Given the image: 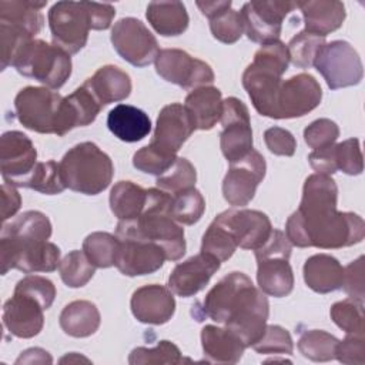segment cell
I'll return each instance as SVG.
<instances>
[{"mask_svg": "<svg viewBox=\"0 0 365 365\" xmlns=\"http://www.w3.org/2000/svg\"><path fill=\"white\" fill-rule=\"evenodd\" d=\"M336 200L338 187L331 178H308L298 210L287 220L285 235L291 245L336 250L359 244L365 237L364 220L336 211Z\"/></svg>", "mask_w": 365, "mask_h": 365, "instance_id": "6da1fadb", "label": "cell"}, {"mask_svg": "<svg viewBox=\"0 0 365 365\" xmlns=\"http://www.w3.org/2000/svg\"><path fill=\"white\" fill-rule=\"evenodd\" d=\"M173 195L160 190H147L143 214L131 221H118L115 235H131L157 244L170 261H178L185 254L184 228L171 217Z\"/></svg>", "mask_w": 365, "mask_h": 365, "instance_id": "7a4b0ae2", "label": "cell"}, {"mask_svg": "<svg viewBox=\"0 0 365 365\" xmlns=\"http://www.w3.org/2000/svg\"><path fill=\"white\" fill-rule=\"evenodd\" d=\"M288 64L287 46L275 40L262 44L254 54L252 63L244 70L242 87L258 114L277 120V98Z\"/></svg>", "mask_w": 365, "mask_h": 365, "instance_id": "3957f363", "label": "cell"}, {"mask_svg": "<svg viewBox=\"0 0 365 365\" xmlns=\"http://www.w3.org/2000/svg\"><path fill=\"white\" fill-rule=\"evenodd\" d=\"M58 164L66 187L86 195L104 191L114 175L111 158L91 141L70 148Z\"/></svg>", "mask_w": 365, "mask_h": 365, "instance_id": "277c9868", "label": "cell"}, {"mask_svg": "<svg viewBox=\"0 0 365 365\" xmlns=\"http://www.w3.org/2000/svg\"><path fill=\"white\" fill-rule=\"evenodd\" d=\"M21 76L37 80L48 88H60L71 76L68 53L44 40L31 38L16 54L11 64Z\"/></svg>", "mask_w": 365, "mask_h": 365, "instance_id": "5b68a950", "label": "cell"}, {"mask_svg": "<svg viewBox=\"0 0 365 365\" xmlns=\"http://www.w3.org/2000/svg\"><path fill=\"white\" fill-rule=\"evenodd\" d=\"M60 264V248L46 240L1 234L0 265L1 275L11 268L24 274L51 272Z\"/></svg>", "mask_w": 365, "mask_h": 365, "instance_id": "8992f818", "label": "cell"}, {"mask_svg": "<svg viewBox=\"0 0 365 365\" xmlns=\"http://www.w3.org/2000/svg\"><path fill=\"white\" fill-rule=\"evenodd\" d=\"M63 98L57 91L46 87H24L14 98L16 117L27 130L57 134Z\"/></svg>", "mask_w": 365, "mask_h": 365, "instance_id": "52a82bcc", "label": "cell"}, {"mask_svg": "<svg viewBox=\"0 0 365 365\" xmlns=\"http://www.w3.org/2000/svg\"><path fill=\"white\" fill-rule=\"evenodd\" d=\"M314 67L331 90L356 86L364 76L358 51L344 40L325 43L314 61Z\"/></svg>", "mask_w": 365, "mask_h": 365, "instance_id": "ba28073f", "label": "cell"}, {"mask_svg": "<svg viewBox=\"0 0 365 365\" xmlns=\"http://www.w3.org/2000/svg\"><path fill=\"white\" fill-rule=\"evenodd\" d=\"M53 44L68 54L78 53L87 43L90 17L84 1H57L48 11Z\"/></svg>", "mask_w": 365, "mask_h": 365, "instance_id": "9c48e42d", "label": "cell"}, {"mask_svg": "<svg viewBox=\"0 0 365 365\" xmlns=\"http://www.w3.org/2000/svg\"><path fill=\"white\" fill-rule=\"evenodd\" d=\"M222 131L220 134V147L230 164L242 160L252 148V128L247 106L235 98L222 100L221 117Z\"/></svg>", "mask_w": 365, "mask_h": 365, "instance_id": "30bf717a", "label": "cell"}, {"mask_svg": "<svg viewBox=\"0 0 365 365\" xmlns=\"http://www.w3.org/2000/svg\"><path fill=\"white\" fill-rule=\"evenodd\" d=\"M111 44L121 58L135 67L151 64L160 53L157 38L134 17H124L113 26Z\"/></svg>", "mask_w": 365, "mask_h": 365, "instance_id": "8fae6325", "label": "cell"}, {"mask_svg": "<svg viewBox=\"0 0 365 365\" xmlns=\"http://www.w3.org/2000/svg\"><path fill=\"white\" fill-rule=\"evenodd\" d=\"M154 63L160 77L185 90L211 86L215 78L210 64L180 48L160 50Z\"/></svg>", "mask_w": 365, "mask_h": 365, "instance_id": "7c38bea8", "label": "cell"}, {"mask_svg": "<svg viewBox=\"0 0 365 365\" xmlns=\"http://www.w3.org/2000/svg\"><path fill=\"white\" fill-rule=\"evenodd\" d=\"M297 7L294 1L254 0L241 9L247 37L259 44L278 40L285 16Z\"/></svg>", "mask_w": 365, "mask_h": 365, "instance_id": "4fadbf2b", "label": "cell"}, {"mask_svg": "<svg viewBox=\"0 0 365 365\" xmlns=\"http://www.w3.org/2000/svg\"><path fill=\"white\" fill-rule=\"evenodd\" d=\"M267 171L265 158L251 150L242 160L232 163L222 181V195L232 207L247 205L255 195Z\"/></svg>", "mask_w": 365, "mask_h": 365, "instance_id": "5bb4252c", "label": "cell"}, {"mask_svg": "<svg viewBox=\"0 0 365 365\" xmlns=\"http://www.w3.org/2000/svg\"><path fill=\"white\" fill-rule=\"evenodd\" d=\"M252 287V281L244 272L232 271L227 274L205 295L198 321L208 317L218 324H225Z\"/></svg>", "mask_w": 365, "mask_h": 365, "instance_id": "9a60e30c", "label": "cell"}, {"mask_svg": "<svg viewBox=\"0 0 365 365\" xmlns=\"http://www.w3.org/2000/svg\"><path fill=\"white\" fill-rule=\"evenodd\" d=\"M321 98V86L311 74L299 73L282 80L277 98V120L302 117L317 108Z\"/></svg>", "mask_w": 365, "mask_h": 365, "instance_id": "2e32d148", "label": "cell"}, {"mask_svg": "<svg viewBox=\"0 0 365 365\" xmlns=\"http://www.w3.org/2000/svg\"><path fill=\"white\" fill-rule=\"evenodd\" d=\"M37 150L21 131H6L0 137V170L4 181L20 187L36 167Z\"/></svg>", "mask_w": 365, "mask_h": 365, "instance_id": "e0dca14e", "label": "cell"}, {"mask_svg": "<svg viewBox=\"0 0 365 365\" xmlns=\"http://www.w3.org/2000/svg\"><path fill=\"white\" fill-rule=\"evenodd\" d=\"M117 238L118 250L114 265L127 277L153 274L167 259L164 251L157 244L131 235H117Z\"/></svg>", "mask_w": 365, "mask_h": 365, "instance_id": "ac0fdd59", "label": "cell"}, {"mask_svg": "<svg viewBox=\"0 0 365 365\" xmlns=\"http://www.w3.org/2000/svg\"><path fill=\"white\" fill-rule=\"evenodd\" d=\"M268 314L269 304L265 294L254 287L224 325L242 341L245 348H248L262 336Z\"/></svg>", "mask_w": 365, "mask_h": 365, "instance_id": "d6986e66", "label": "cell"}, {"mask_svg": "<svg viewBox=\"0 0 365 365\" xmlns=\"http://www.w3.org/2000/svg\"><path fill=\"white\" fill-rule=\"evenodd\" d=\"M227 227L237 247L255 251L269 237L272 227L267 214L257 210L231 208L217 215Z\"/></svg>", "mask_w": 365, "mask_h": 365, "instance_id": "ffe728a7", "label": "cell"}, {"mask_svg": "<svg viewBox=\"0 0 365 365\" xmlns=\"http://www.w3.org/2000/svg\"><path fill=\"white\" fill-rule=\"evenodd\" d=\"M220 267L221 262L217 258L200 252L175 265L168 277L167 287L178 297H192L205 288Z\"/></svg>", "mask_w": 365, "mask_h": 365, "instance_id": "44dd1931", "label": "cell"}, {"mask_svg": "<svg viewBox=\"0 0 365 365\" xmlns=\"http://www.w3.org/2000/svg\"><path fill=\"white\" fill-rule=\"evenodd\" d=\"M131 312L143 324L161 325L175 312V299L168 287L150 284L137 288L130 301Z\"/></svg>", "mask_w": 365, "mask_h": 365, "instance_id": "7402d4cb", "label": "cell"}, {"mask_svg": "<svg viewBox=\"0 0 365 365\" xmlns=\"http://www.w3.org/2000/svg\"><path fill=\"white\" fill-rule=\"evenodd\" d=\"M194 130L185 107L180 103H171L164 106L157 117L151 144L171 154H177Z\"/></svg>", "mask_w": 365, "mask_h": 365, "instance_id": "603a6c76", "label": "cell"}, {"mask_svg": "<svg viewBox=\"0 0 365 365\" xmlns=\"http://www.w3.org/2000/svg\"><path fill=\"white\" fill-rule=\"evenodd\" d=\"M43 305L24 294L14 292L3 305V324L17 338H33L44 325Z\"/></svg>", "mask_w": 365, "mask_h": 365, "instance_id": "cb8c5ba5", "label": "cell"}, {"mask_svg": "<svg viewBox=\"0 0 365 365\" xmlns=\"http://www.w3.org/2000/svg\"><path fill=\"white\" fill-rule=\"evenodd\" d=\"M257 282L259 289L271 297L282 298L294 288V272L289 257L281 254H255Z\"/></svg>", "mask_w": 365, "mask_h": 365, "instance_id": "d4e9b609", "label": "cell"}, {"mask_svg": "<svg viewBox=\"0 0 365 365\" xmlns=\"http://www.w3.org/2000/svg\"><path fill=\"white\" fill-rule=\"evenodd\" d=\"M103 107L83 84L76 88L70 96L63 98L61 111L58 118L57 135L63 137L76 127H84L91 124Z\"/></svg>", "mask_w": 365, "mask_h": 365, "instance_id": "484cf974", "label": "cell"}, {"mask_svg": "<svg viewBox=\"0 0 365 365\" xmlns=\"http://www.w3.org/2000/svg\"><path fill=\"white\" fill-rule=\"evenodd\" d=\"M204 359L214 364H237L245 351L242 341L227 327L205 325L201 329Z\"/></svg>", "mask_w": 365, "mask_h": 365, "instance_id": "4316f807", "label": "cell"}, {"mask_svg": "<svg viewBox=\"0 0 365 365\" xmlns=\"http://www.w3.org/2000/svg\"><path fill=\"white\" fill-rule=\"evenodd\" d=\"M305 24V31L322 37L339 29L346 17L344 3L338 0H308L297 3Z\"/></svg>", "mask_w": 365, "mask_h": 365, "instance_id": "83f0119b", "label": "cell"}, {"mask_svg": "<svg viewBox=\"0 0 365 365\" xmlns=\"http://www.w3.org/2000/svg\"><path fill=\"white\" fill-rule=\"evenodd\" d=\"M101 107L125 100L131 93V78L121 68L107 64L83 83Z\"/></svg>", "mask_w": 365, "mask_h": 365, "instance_id": "f1b7e54d", "label": "cell"}, {"mask_svg": "<svg viewBox=\"0 0 365 365\" xmlns=\"http://www.w3.org/2000/svg\"><path fill=\"white\" fill-rule=\"evenodd\" d=\"M107 127L121 141L137 143L151 131L148 114L130 104H117L107 115Z\"/></svg>", "mask_w": 365, "mask_h": 365, "instance_id": "f546056e", "label": "cell"}, {"mask_svg": "<svg viewBox=\"0 0 365 365\" xmlns=\"http://www.w3.org/2000/svg\"><path fill=\"white\" fill-rule=\"evenodd\" d=\"M302 272L307 287L318 294L334 292L342 287L344 268L332 255L315 254L309 257Z\"/></svg>", "mask_w": 365, "mask_h": 365, "instance_id": "4dcf8cb0", "label": "cell"}, {"mask_svg": "<svg viewBox=\"0 0 365 365\" xmlns=\"http://www.w3.org/2000/svg\"><path fill=\"white\" fill-rule=\"evenodd\" d=\"M221 106V91L212 86L194 88L184 101L195 130H211L220 121Z\"/></svg>", "mask_w": 365, "mask_h": 365, "instance_id": "1f68e13d", "label": "cell"}, {"mask_svg": "<svg viewBox=\"0 0 365 365\" xmlns=\"http://www.w3.org/2000/svg\"><path fill=\"white\" fill-rule=\"evenodd\" d=\"M47 1L33 0H1L0 1V23L13 26L34 37L43 27L44 17L41 9Z\"/></svg>", "mask_w": 365, "mask_h": 365, "instance_id": "d6a6232c", "label": "cell"}, {"mask_svg": "<svg viewBox=\"0 0 365 365\" xmlns=\"http://www.w3.org/2000/svg\"><path fill=\"white\" fill-rule=\"evenodd\" d=\"M101 322L98 308L86 299H77L67 304L60 317V328L70 336L86 338L93 335Z\"/></svg>", "mask_w": 365, "mask_h": 365, "instance_id": "836d02e7", "label": "cell"}, {"mask_svg": "<svg viewBox=\"0 0 365 365\" xmlns=\"http://www.w3.org/2000/svg\"><path fill=\"white\" fill-rule=\"evenodd\" d=\"M145 17L151 27L161 36H180L190 23L185 6L181 1H151Z\"/></svg>", "mask_w": 365, "mask_h": 365, "instance_id": "e575fe53", "label": "cell"}, {"mask_svg": "<svg viewBox=\"0 0 365 365\" xmlns=\"http://www.w3.org/2000/svg\"><path fill=\"white\" fill-rule=\"evenodd\" d=\"M147 202V190L133 181H118L110 192V208L118 221L138 218Z\"/></svg>", "mask_w": 365, "mask_h": 365, "instance_id": "d590c367", "label": "cell"}, {"mask_svg": "<svg viewBox=\"0 0 365 365\" xmlns=\"http://www.w3.org/2000/svg\"><path fill=\"white\" fill-rule=\"evenodd\" d=\"M20 187L31 188L47 195L60 194L67 188L61 177L60 164H57L54 160L37 163Z\"/></svg>", "mask_w": 365, "mask_h": 365, "instance_id": "8d00e7d4", "label": "cell"}, {"mask_svg": "<svg viewBox=\"0 0 365 365\" xmlns=\"http://www.w3.org/2000/svg\"><path fill=\"white\" fill-rule=\"evenodd\" d=\"M339 339L322 329H309L301 334L298 349L302 356L315 361L327 362L335 359V346Z\"/></svg>", "mask_w": 365, "mask_h": 365, "instance_id": "74e56055", "label": "cell"}, {"mask_svg": "<svg viewBox=\"0 0 365 365\" xmlns=\"http://www.w3.org/2000/svg\"><path fill=\"white\" fill-rule=\"evenodd\" d=\"M171 195L170 212L178 224L192 225L201 220L205 211V200L195 187Z\"/></svg>", "mask_w": 365, "mask_h": 365, "instance_id": "f35d334b", "label": "cell"}, {"mask_svg": "<svg viewBox=\"0 0 365 365\" xmlns=\"http://www.w3.org/2000/svg\"><path fill=\"white\" fill-rule=\"evenodd\" d=\"M118 238L110 232L96 231L83 241V251L97 268H108L115 262Z\"/></svg>", "mask_w": 365, "mask_h": 365, "instance_id": "ab89813d", "label": "cell"}, {"mask_svg": "<svg viewBox=\"0 0 365 365\" xmlns=\"http://www.w3.org/2000/svg\"><path fill=\"white\" fill-rule=\"evenodd\" d=\"M96 265L87 258L84 251H70L58 264L63 282L70 288L84 287L94 275Z\"/></svg>", "mask_w": 365, "mask_h": 365, "instance_id": "60d3db41", "label": "cell"}, {"mask_svg": "<svg viewBox=\"0 0 365 365\" xmlns=\"http://www.w3.org/2000/svg\"><path fill=\"white\" fill-rule=\"evenodd\" d=\"M324 46L325 37L302 30L295 34L287 44L289 61L295 67L309 68L311 66H314V61Z\"/></svg>", "mask_w": 365, "mask_h": 365, "instance_id": "b9f144b4", "label": "cell"}, {"mask_svg": "<svg viewBox=\"0 0 365 365\" xmlns=\"http://www.w3.org/2000/svg\"><path fill=\"white\" fill-rule=\"evenodd\" d=\"M1 232L47 241L51 235V222L46 214L36 210H30L20 214L10 224L4 225Z\"/></svg>", "mask_w": 365, "mask_h": 365, "instance_id": "7bdbcfd3", "label": "cell"}, {"mask_svg": "<svg viewBox=\"0 0 365 365\" xmlns=\"http://www.w3.org/2000/svg\"><path fill=\"white\" fill-rule=\"evenodd\" d=\"M235 250L237 244L228 232L227 227L215 217L202 235L201 252L217 258L220 262H224L231 258Z\"/></svg>", "mask_w": 365, "mask_h": 365, "instance_id": "ee69618b", "label": "cell"}, {"mask_svg": "<svg viewBox=\"0 0 365 365\" xmlns=\"http://www.w3.org/2000/svg\"><path fill=\"white\" fill-rule=\"evenodd\" d=\"M197 181V171L194 165L182 157H177L174 164L161 175L157 177V188L168 192L177 194L180 191L192 188Z\"/></svg>", "mask_w": 365, "mask_h": 365, "instance_id": "f6af8a7d", "label": "cell"}, {"mask_svg": "<svg viewBox=\"0 0 365 365\" xmlns=\"http://www.w3.org/2000/svg\"><path fill=\"white\" fill-rule=\"evenodd\" d=\"M329 315L346 334L364 335V302L354 298L338 301L331 307Z\"/></svg>", "mask_w": 365, "mask_h": 365, "instance_id": "bcb514c9", "label": "cell"}, {"mask_svg": "<svg viewBox=\"0 0 365 365\" xmlns=\"http://www.w3.org/2000/svg\"><path fill=\"white\" fill-rule=\"evenodd\" d=\"M181 352L175 344L163 339L154 348L138 346L134 348L128 356V364L144 365V364H181Z\"/></svg>", "mask_w": 365, "mask_h": 365, "instance_id": "7dc6e473", "label": "cell"}, {"mask_svg": "<svg viewBox=\"0 0 365 365\" xmlns=\"http://www.w3.org/2000/svg\"><path fill=\"white\" fill-rule=\"evenodd\" d=\"M177 160V154H171L164 151L151 143L140 150H137L133 155V165L145 174L161 175L165 173Z\"/></svg>", "mask_w": 365, "mask_h": 365, "instance_id": "c3c4849f", "label": "cell"}, {"mask_svg": "<svg viewBox=\"0 0 365 365\" xmlns=\"http://www.w3.org/2000/svg\"><path fill=\"white\" fill-rule=\"evenodd\" d=\"M210 30L214 38H217L218 41L225 44L235 43L244 33V21L241 11L228 9L217 14L215 17L210 19Z\"/></svg>", "mask_w": 365, "mask_h": 365, "instance_id": "681fc988", "label": "cell"}, {"mask_svg": "<svg viewBox=\"0 0 365 365\" xmlns=\"http://www.w3.org/2000/svg\"><path fill=\"white\" fill-rule=\"evenodd\" d=\"M334 160L336 171L348 175H359L364 170V157L358 138H348L339 144H334Z\"/></svg>", "mask_w": 365, "mask_h": 365, "instance_id": "f907efd6", "label": "cell"}, {"mask_svg": "<svg viewBox=\"0 0 365 365\" xmlns=\"http://www.w3.org/2000/svg\"><path fill=\"white\" fill-rule=\"evenodd\" d=\"M259 354H279L291 355L294 351V342L287 329L279 325H267L262 336L252 345Z\"/></svg>", "mask_w": 365, "mask_h": 365, "instance_id": "816d5d0a", "label": "cell"}, {"mask_svg": "<svg viewBox=\"0 0 365 365\" xmlns=\"http://www.w3.org/2000/svg\"><path fill=\"white\" fill-rule=\"evenodd\" d=\"M14 292L24 294L37 299L44 309H48L56 298L54 284L48 278H44L40 275H27L21 278L16 284Z\"/></svg>", "mask_w": 365, "mask_h": 365, "instance_id": "f5cc1de1", "label": "cell"}, {"mask_svg": "<svg viewBox=\"0 0 365 365\" xmlns=\"http://www.w3.org/2000/svg\"><path fill=\"white\" fill-rule=\"evenodd\" d=\"M339 137L336 123L329 118H318L304 130V140L312 150H321L335 144Z\"/></svg>", "mask_w": 365, "mask_h": 365, "instance_id": "db71d44e", "label": "cell"}, {"mask_svg": "<svg viewBox=\"0 0 365 365\" xmlns=\"http://www.w3.org/2000/svg\"><path fill=\"white\" fill-rule=\"evenodd\" d=\"M335 358L341 364L364 365L365 364L364 335L346 334V336L342 341H338L335 346Z\"/></svg>", "mask_w": 365, "mask_h": 365, "instance_id": "11a10c76", "label": "cell"}, {"mask_svg": "<svg viewBox=\"0 0 365 365\" xmlns=\"http://www.w3.org/2000/svg\"><path fill=\"white\" fill-rule=\"evenodd\" d=\"M264 141L267 148L275 155L291 157L295 153L297 141L291 131L282 127H271L264 133Z\"/></svg>", "mask_w": 365, "mask_h": 365, "instance_id": "9f6ffc18", "label": "cell"}, {"mask_svg": "<svg viewBox=\"0 0 365 365\" xmlns=\"http://www.w3.org/2000/svg\"><path fill=\"white\" fill-rule=\"evenodd\" d=\"M341 288H344L349 298L364 302V255L344 268V279Z\"/></svg>", "mask_w": 365, "mask_h": 365, "instance_id": "6f0895ef", "label": "cell"}, {"mask_svg": "<svg viewBox=\"0 0 365 365\" xmlns=\"http://www.w3.org/2000/svg\"><path fill=\"white\" fill-rule=\"evenodd\" d=\"M90 17L91 30H107L113 19L115 16V9L110 3H94V1H84Z\"/></svg>", "mask_w": 365, "mask_h": 365, "instance_id": "680465c9", "label": "cell"}, {"mask_svg": "<svg viewBox=\"0 0 365 365\" xmlns=\"http://www.w3.org/2000/svg\"><path fill=\"white\" fill-rule=\"evenodd\" d=\"M308 161L312 170L317 171V174L331 175L336 173V165L334 160V144L321 150H314L308 155Z\"/></svg>", "mask_w": 365, "mask_h": 365, "instance_id": "91938a15", "label": "cell"}, {"mask_svg": "<svg viewBox=\"0 0 365 365\" xmlns=\"http://www.w3.org/2000/svg\"><path fill=\"white\" fill-rule=\"evenodd\" d=\"M21 205V197L16 185L4 181L1 185V220L6 221L13 217Z\"/></svg>", "mask_w": 365, "mask_h": 365, "instance_id": "94428289", "label": "cell"}, {"mask_svg": "<svg viewBox=\"0 0 365 365\" xmlns=\"http://www.w3.org/2000/svg\"><path fill=\"white\" fill-rule=\"evenodd\" d=\"M44 362L51 364L53 359L48 355V352L41 348L26 349L24 352H21V355L16 361V364H44Z\"/></svg>", "mask_w": 365, "mask_h": 365, "instance_id": "6125c7cd", "label": "cell"}, {"mask_svg": "<svg viewBox=\"0 0 365 365\" xmlns=\"http://www.w3.org/2000/svg\"><path fill=\"white\" fill-rule=\"evenodd\" d=\"M197 7L210 20L217 14L231 9V0H215V1H197Z\"/></svg>", "mask_w": 365, "mask_h": 365, "instance_id": "be15d7a7", "label": "cell"}]
</instances>
